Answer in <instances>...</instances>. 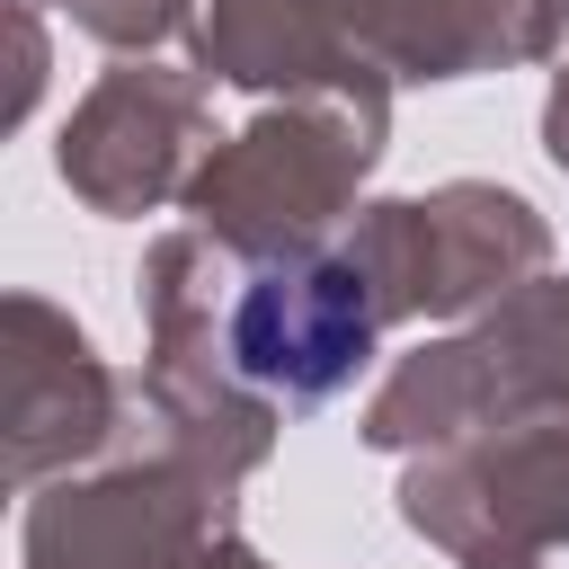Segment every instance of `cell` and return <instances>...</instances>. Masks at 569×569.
I'll return each mask as SVG.
<instances>
[{
	"instance_id": "1",
	"label": "cell",
	"mask_w": 569,
	"mask_h": 569,
	"mask_svg": "<svg viewBox=\"0 0 569 569\" xmlns=\"http://www.w3.org/2000/svg\"><path fill=\"white\" fill-rule=\"evenodd\" d=\"M373 338V302L356 284V267H267L240 311H231V356L249 382H276V391H329L356 373Z\"/></svg>"
}]
</instances>
